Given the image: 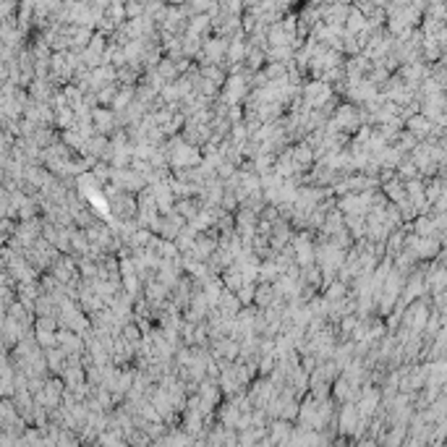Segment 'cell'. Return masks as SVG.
Instances as JSON below:
<instances>
[{
	"mask_svg": "<svg viewBox=\"0 0 447 447\" xmlns=\"http://www.w3.org/2000/svg\"><path fill=\"white\" fill-rule=\"evenodd\" d=\"M92 123L97 128L100 136H113L115 131H121V121L118 115L113 113V107H95V115H92Z\"/></svg>",
	"mask_w": 447,
	"mask_h": 447,
	"instance_id": "6da1fadb",
	"label": "cell"
},
{
	"mask_svg": "<svg viewBox=\"0 0 447 447\" xmlns=\"http://www.w3.org/2000/svg\"><path fill=\"white\" fill-rule=\"evenodd\" d=\"M48 275H53L60 285H68L74 277H79V264H76V259H74L71 254H63V256L53 264V270H50Z\"/></svg>",
	"mask_w": 447,
	"mask_h": 447,
	"instance_id": "7a4b0ae2",
	"label": "cell"
},
{
	"mask_svg": "<svg viewBox=\"0 0 447 447\" xmlns=\"http://www.w3.org/2000/svg\"><path fill=\"white\" fill-rule=\"evenodd\" d=\"M58 348H63L65 353H86V343H84V338L81 335H76V332H71V330H60L58 332Z\"/></svg>",
	"mask_w": 447,
	"mask_h": 447,
	"instance_id": "3957f363",
	"label": "cell"
},
{
	"mask_svg": "<svg viewBox=\"0 0 447 447\" xmlns=\"http://www.w3.org/2000/svg\"><path fill=\"white\" fill-rule=\"evenodd\" d=\"M427 322H429V309H427V303H413L411 309H408V314H406V327H411V332H421L424 327H427Z\"/></svg>",
	"mask_w": 447,
	"mask_h": 447,
	"instance_id": "277c9868",
	"label": "cell"
},
{
	"mask_svg": "<svg viewBox=\"0 0 447 447\" xmlns=\"http://www.w3.org/2000/svg\"><path fill=\"white\" fill-rule=\"evenodd\" d=\"M406 126H408V133H413L416 139L432 136V128H434V123H432L427 115H413V118L406 121Z\"/></svg>",
	"mask_w": 447,
	"mask_h": 447,
	"instance_id": "5b68a950",
	"label": "cell"
},
{
	"mask_svg": "<svg viewBox=\"0 0 447 447\" xmlns=\"http://www.w3.org/2000/svg\"><path fill=\"white\" fill-rule=\"evenodd\" d=\"M217 309L222 311L225 317H230V319H236L241 311H243V303L238 301V296L236 293H230V290H225L222 293V298H220V303H217Z\"/></svg>",
	"mask_w": 447,
	"mask_h": 447,
	"instance_id": "8992f818",
	"label": "cell"
},
{
	"mask_svg": "<svg viewBox=\"0 0 447 447\" xmlns=\"http://www.w3.org/2000/svg\"><path fill=\"white\" fill-rule=\"evenodd\" d=\"M220 280H222V285H225V290H230V293H238V290L246 285V283H243V272L238 270L236 264L228 267V270L220 275Z\"/></svg>",
	"mask_w": 447,
	"mask_h": 447,
	"instance_id": "52a82bcc",
	"label": "cell"
},
{
	"mask_svg": "<svg viewBox=\"0 0 447 447\" xmlns=\"http://www.w3.org/2000/svg\"><path fill=\"white\" fill-rule=\"evenodd\" d=\"M293 160L298 162V168H301V170H309L311 165H314V160H317V157H314V149H311L306 142H298V144L293 147Z\"/></svg>",
	"mask_w": 447,
	"mask_h": 447,
	"instance_id": "ba28073f",
	"label": "cell"
},
{
	"mask_svg": "<svg viewBox=\"0 0 447 447\" xmlns=\"http://www.w3.org/2000/svg\"><path fill=\"white\" fill-rule=\"evenodd\" d=\"M427 288H432L434 293H444V285H447V267H434L432 272H427Z\"/></svg>",
	"mask_w": 447,
	"mask_h": 447,
	"instance_id": "9c48e42d",
	"label": "cell"
},
{
	"mask_svg": "<svg viewBox=\"0 0 447 447\" xmlns=\"http://www.w3.org/2000/svg\"><path fill=\"white\" fill-rule=\"evenodd\" d=\"M385 194L390 199H395V202H408V191H406V181H400V178H392L390 183H385Z\"/></svg>",
	"mask_w": 447,
	"mask_h": 447,
	"instance_id": "30bf717a",
	"label": "cell"
},
{
	"mask_svg": "<svg viewBox=\"0 0 447 447\" xmlns=\"http://www.w3.org/2000/svg\"><path fill=\"white\" fill-rule=\"evenodd\" d=\"M118 92H121V84H110V86H105V89H100V92H97V102H100V105H110V107H113Z\"/></svg>",
	"mask_w": 447,
	"mask_h": 447,
	"instance_id": "8fae6325",
	"label": "cell"
},
{
	"mask_svg": "<svg viewBox=\"0 0 447 447\" xmlns=\"http://www.w3.org/2000/svg\"><path fill=\"white\" fill-rule=\"evenodd\" d=\"M34 338H37V343H39L42 350L58 348V332H34Z\"/></svg>",
	"mask_w": 447,
	"mask_h": 447,
	"instance_id": "7c38bea8",
	"label": "cell"
},
{
	"mask_svg": "<svg viewBox=\"0 0 447 447\" xmlns=\"http://www.w3.org/2000/svg\"><path fill=\"white\" fill-rule=\"evenodd\" d=\"M34 332H60V322L55 317H37Z\"/></svg>",
	"mask_w": 447,
	"mask_h": 447,
	"instance_id": "4fadbf2b",
	"label": "cell"
},
{
	"mask_svg": "<svg viewBox=\"0 0 447 447\" xmlns=\"http://www.w3.org/2000/svg\"><path fill=\"white\" fill-rule=\"evenodd\" d=\"M359 447H374V444H371V442H361Z\"/></svg>",
	"mask_w": 447,
	"mask_h": 447,
	"instance_id": "5bb4252c",
	"label": "cell"
}]
</instances>
